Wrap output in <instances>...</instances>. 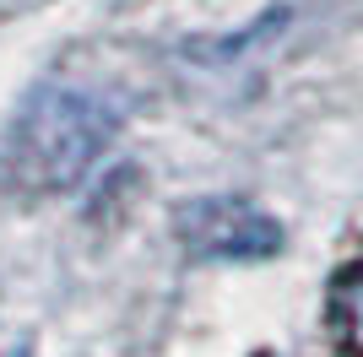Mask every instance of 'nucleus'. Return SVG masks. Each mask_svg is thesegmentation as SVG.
<instances>
[{"instance_id":"f257e3e1","label":"nucleus","mask_w":363,"mask_h":357,"mask_svg":"<svg viewBox=\"0 0 363 357\" xmlns=\"http://www.w3.org/2000/svg\"><path fill=\"white\" fill-rule=\"evenodd\" d=\"M114 141V119L82 92H33L0 141V184L16 195H65Z\"/></svg>"},{"instance_id":"7ed1b4c3","label":"nucleus","mask_w":363,"mask_h":357,"mask_svg":"<svg viewBox=\"0 0 363 357\" xmlns=\"http://www.w3.org/2000/svg\"><path fill=\"white\" fill-rule=\"evenodd\" d=\"M331 330L342 357H363V260L331 282Z\"/></svg>"},{"instance_id":"f03ea898","label":"nucleus","mask_w":363,"mask_h":357,"mask_svg":"<svg viewBox=\"0 0 363 357\" xmlns=\"http://www.w3.org/2000/svg\"><path fill=\"white\" fill-rule=\"evenodd\" d=\"M174 233L196 260H223V266H250L272 260L282 249V227L272 211H260L244 195H201L174 211Z\"/></svg>"}]
</instances>
